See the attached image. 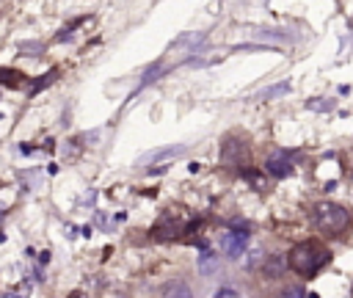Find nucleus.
Instances as JSON below:
<instances>
[{
	"mask_svg": "<svg viewBox=\"0 0 353 298\" xmlns=\"http://www.w3.org/2000/svg\"><path fill=\"white\" fill-rule=\"evenodd\" d=\"M243 177H245L251 185H256L259 190H265V177H262L259 171H251V168H245V171H243Z\"/></svg>",
	"mask_w": 353,
	"mask_h": 298,
	"instance_id": "6",
	"label": "nucleus"
},
{
	"mask_svg": "<svg viewBox=\"0 0 353 298\" xmlns=\"http://www.w3.org/2000/svg\"><path fill=\"white\" fill-rule=\"evenodd\" d=\"M287 91H290V83H281V86H273V88L262 91V97L268 99V97H279V94H287Z\"/></svg>",
	"mask_w": 353,
	"mask_h": 298,
	"instance_id": "9",
	"label": "nucleus"
},
{
	"mask_svg": "<svg viewBox=\"0 0 353 298\" xmlns=\"http://www.w3.org/2000/svg\"><path fill=\"white\" fill-rule=\"evenodd\" d=\"M212 298H240V295H237V292H234L232 287H221V290H218V292H215Z\"/></svg>",
	"mask_w": 353,
	"mask_h": 298,
	"instance_id": "11",
	"label": "nucleus"
},
{
	"mask_svg": "<svg viewBox=\"0 0 353 298\" xmlns=\"http://www.w3.org/2000/svg\"><path fill=\"white\" fill-rule=\"evenodd\" d=\"M312 223L325 235H339L350 226V212L336 201H317L312 210Z\"/></svg>",
	"mask_w": 353,
	"mask_h": 298,
	"instance_id": "2",
	"label": "nucleus"
},
{
	"mask_svg": "<svg viewBox=\"0 0 353 298\" xmlns=\"http://www.w3.org/2000/svg\"><path fill=\"white\" fill-rule=\"evenodd\" d=\"M284 265H290V262H287L284 257H270V259H268V268H265V270H268V273L273 276V273H281V270H284Z\"/></svg>",
	"mask_w": 353,
	"mask_h": 298,
	"instance_id": "5",
	"label": "nucleus"
},
{
	"mask_svg": "<svg viewBox=\"0 0 353 298\" xmlns=\"http://www.w3.org/2000/svg\"><path fill=\"white\" fill-rule=\"evenodd\" d=\"M309 108H323V110H328L331 105H328V99H312V102H309Z\"/></svg>",
	"mask_w": 353,
	"mask_h": 298,
	"instance_id": "12",
	"label": "nucleus"
},
{
	"mask_svg": "<svg viewBox=\"0 0 353 298\" xmlns=\"http://www.w3.org/2000/svg\"><path fill=\"white\" fill-rule=\"evenodd\" d=\"M279 298H306V292H303V287L301 284H290V287H284L281 290V295Z\"/></svg>",
	"mask_w": 353,
	"mask_h": 298,
	"instance_id": "7",
	"label": "nucleus"
},
{
	"mask_svg": "<svg viewBox=\"0 0 353 298\" xmlns=\"http://www.w3.org/2000/svg\"><path fill=\"white\" fill-rule=\"evenodd\" d=\"M331 259V251L320 243V240H303L298 246H292V251L287 254V262L290 268L298 273V276H314L325 262Z\"/></svg>",
	"mask_w": 353,
	"mask_h": 298,
	"instance_id": "1",
	"label": "nucleus"
},
{
	"mask_svg": "<svg viewBox=\"0 0 353 298\" xmlns=\"http://www.w3.org/2000/svg\"><path fill=\"white\" fill-rule=\"evenodd\" d=\"M165 298H193V292H190L185 284H176V287H174V290H171Z\"/></svg>",
	"mask_w": 353,
	"mask_h": 298,
	"instance_id": "8",
	"label": "nucleus"
},
{
	"mask_svg": "<svg viewBox=\"0 0 353 298\" xmlns=\"http://www.w3.org/2000/svg\"><path fill=\"white\" fill-rule=\"evenodd\" d=\"M265 168H268V174H270V177L281 179V177H290V174H292V160H290V155H287V152H276V155H270V157H268Z\"/></svg>",
	"mask_w": 353,
	"mask_h": 298,
	"instance_id": "4",
	"label": "nucleus"
},
{
	"mask_svg": "<svg viewBox=\"0 0 353 298\" xmlns=\"http://www.w3.org/2000/svg\"><path fill=\"white\" fill-rule=\"evenodd\" d=\"M248 246V229H232V232H226L223 235V240H221V248H223V254L226 257H240L243 254V248Z\"/></svg>",
	"mask_w": 353,
	"mask_h": 298,
	"instance_id": "3",
	"label": "nucleus"
},
{
	"mask_svg": "<svg viewBox=\"0 0 353 298\" xmlns=\"http://www.w3.org/2000/svg\"><path fill=\"white\" fill-rule=\"evenodd\" d=\"M215 268V257L210 254V251H204V257H201V270H212Z\"/></svg>",
	"mask_w": 353,
	"mask_h": 298,
	"instance_id": "10",
	"label": "nucleus"
}]
</instances>
